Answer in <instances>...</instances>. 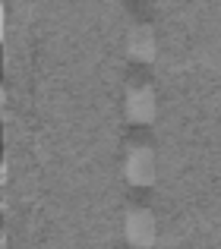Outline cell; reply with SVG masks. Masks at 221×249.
Wrapping results in <instances>:
<instances>
[{
	"label": "cell",
	"mask_w": 221,
	"mask_h": 249,
	"mask_svg": "<svg viewBox=\"0 0 221 249\" xmlns=\"http://www.w3.org/2000/svg\"><path fill=\"white\" fill-rule=\"evenodd\" d=\"M127 51H129V57L139 60V63L152 60V57H155V35H152V29L136 25V29L129 32V38H127Z\"/></svg>",
	"instance_id": "277c9868"
},
{
	"label": "cell",
	"mask_w": 221,
	"mask_h": 249,
	"mask_svg": "<svg viewBox=\"0 0 221 249\" xmlns=\"http://www.w3.org/2000/svg\"><path fill=\"white\" fill-rule=\"evenodd\" d=\"M123 110H127L129 123H152L155 110H158V104H155V91L148 89V85H136V89H129Z\"/></svg>",
	"instance_id": "3957f363"
},
{
	"label": "cell",
	"mask_w": 221,
	"mask_h": 249,
	"mask_svg": "<svg viewBox=\"0 0 221 249\" xmlns=\"http://www.w3.org/2000/svg\"><path fill=\"white\" fill-rule=\"evenodd\" d=\"M155 174H158V161H155L152 148H146V145L129 148L127 158H123V177H127V183H133V186H148V183L155 180Z\"/></svg>",
	"instance_id": "7a4b0ae2"
},
{
	"label": "cell",
	"mask_w": 221,
	"mask_h": 249,
	"mask_svg": "<svg viewBox=\"0 0 221 249\" xmlns=\"http://www.w3.org/2000/svg\"><path fill=\"white\" fill-rule=\"evenodd\" d=\"M123 240L136 249H148L158 240V224H155V218L148 212H142V208L127 212L123 214Z\"/></svg>",
	"instance_id": "6da1fadb"
}]
</instances>
